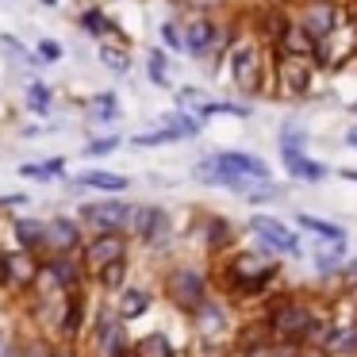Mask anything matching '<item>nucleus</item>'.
I'll use <instances>...</instances> for the list:
<instances>
[{"label":"nucleus","instance_id":"nucleus-35","mask_svg":"<svg viewBox=\"0 0 357 357\" xmlns=\"http://www.w3.org/2000/svg\"><path fill=\"white\" fill-rule=\"evenodd\" d=\"M162 39L169 43L173 50H185V54H188V47H185V35H181V31H177V27H173V24H162Z\"/></svg>","mask_w":357,"mask_h":357},{"label":"nucleus","instance_id":"nucleus-23","mask_svg":"<svg viewBox=\"0 0 357 357\" xmlns=\"http://www.w3.org/2000/svg\"><path fill=\"white\" fill-rule=\"evenodd\" d=\"M177 139H185V131H181L177 123H162V127H154V131L135 135V146H162V142H177Z\"/></svg>","mask_w":357,"mask_h":357},{"label":"nucleus","instance_id":"nucleus-43","mask_svg":"<svg viewBox=\"0 0 357 357\" xmlns=\"http://www.w3.org/2000/svg\"><path fill=\"white\" fill-rule=\"evenodd\" d=\"M346 142H349V146H357V131H349V139H346Z\"/></svg>","mask_w":357,"mask_h":357},{"label":"nucleus","instance_id":"nucleus-8","mask_svg":"<svg viewBox=\"0 0 357 357\" xmlns=\"http://www.w3.org/2000/svg\"><path fill=\"white\" fill-rule=\"evenodd\" d=\"M300 27L307 31V39L319 47V43H326L342 27L338 8H334L331 0H307V8H303V16H300Z\"/></svg>","mask_w":357,"mask_h":357},{"label":"nucleus","instance_id":"nucleus-6","mask_svg":"<svg viewBox=\"0 0 357 357\" xmlns=\"http://www.w3.org/2000/svg\"><path fill=\"white\" fill-rule=\"evenodd\" d=\"M165 288H169V296H173V303L177 307H185V311H200L204 303V277L192 269V265H181V269H173L169 273V280H165Z\"/></svg>","mask_w":357,"mask_h":357},{"label":"nucleus","instance_id":"nucleus-1","mask_svg":"<svg viewBox=\"0 0 357 357\" xmlns=\"http://www.w3.org/2000/svg\"><path fill=\"white\" fill-rule=\"evenodd\" d=\"M315 326H319L315 311H311L307 303H300V300H280L277 307H273V315H269V334L273 338L296 342V346H300L303 338L311 342V331H315Z\"/></svg>","mask_w":357,"mask_h":357},{"label":"nucleus","instance_id":"nucleus-34","mask_svg":"<svg viewBox=\"0 0 357 357\" xmlns=\"http://www.w3.org/2000/svg\"><path fill=\"white\" fill-rule=\"evenodd\" d=\"M123 273H127V261H116V265H108V269H100V273H96V277H100V280H104V284H108V288H116L119 280H123Z\"/></svg>","mask_w":357,"mask_h":357},{"label":"nucleus","instance_id":"nucleus-31","mask_svg":"<svg viewBox=\"0 0 357 357\" xmlns=\"http://www.w3.org/2000/svg\"><path fill=\"white\" fill-rule=\"evenodd\" d=\"M85 27L93 35H116V27L108 24V16H104V12H85Z\"/></svg>","mask_w":357,"mask_h":357},{"label":"nucleus","instance_id":"nucleus-14","mask_svg":"<svg viewBox=\"0 0 357 357\" xmlns=\"http://www.w3.org/2000/svg\"><path fill=\"white\" fill-rule=\"evenodd\" d=\"M43 269H47V277L54 280L62 292H77V284H81V265L77 261H70L66 254H58V257H50Z\"/></svg>","mask_w":357,"mask_h":357},{"label":"nucleus","instance_id":"nucleus-44","mask_svg":"<svg viewBox=\"0 0 357 357\" xmlns=\"http://www.w3.org/2000/svg\"><path fill=\"white\" fill-rule=\"evenodd\" d=\"M4 357H24V354H4Z\"/></svg>","mask_w":357,"mask_h":357},{"label":"nucleus","instance_id":"nucleus-20","mask_svg":"<svg viewBox=\"0 0 357 357\" xmlns=\"http://www.w3.org/2000/svg\"><path fill=\"white\" fill-rule=\"evenodd\" d=\"M16 234H20V250H47L50 246V227L35 223V219H24V223H16Z\"/></svg>","mask_w":357,"mask_h":357},{"label":"nucleus","instance_id":"nucleus-4","mask_svg":"<svg viewBox=\"0 0 357 357\" xmlns=\"http://www.w3.org/2000/svg\"><path fill=\"white\" fill-rule=\"evenodd\" d=\"M231 77L242 93H257L261 89V47L257 43H238L231 50Z\"/></svg>","mask_w":357,"mask_h":357},{"label":"nucleus","instance_id":"nucleus-16","mask_svg":"<svg viewBox=\"0 0 357 357\" xmlns=\"http://www.w3.org/2000/svg\"><path fill=\"white\" fill-rule=\"evenodd\" d=\"M185 47H188V54H196V58L211 54V47H215V27H211L208 20H192L188 31H185Z\"/></svg>","mask_w":357,"mask_h":357},{"label":"nucleus","instance_id":"nucleus-39","mask_svg":"<svg viewBox=\"0 0 357 357\" xmlns=\"http://www.w3.org/2000/svg\"><path fill=\"white\" fill-rule=\"evenodd\" d=\"M250 204H261V200H269V196H277V188L273 185H261V188H250Z\"/></svg>","mask_w":357,"mask_h":357},{"label":"nucleus","instance_id":"nucleus-40","mask_svg":"<svg viewBox=\"0 0 357 357\" xmlns=\"http://www.w3.org/2000/svg\"><path fill=\"white\" fill-rule=\"evenodd\" d=\"M20 204H27V196H20V192L0 196V211H12V208H20Z\"/></svg>","mask_w":357,"mask_h":357},{"label":"nucleus","instance_id":"nucleus-9","mask_svg":"<svg viewBox=\"0 0 357 357\" xmlns=\"http://www.w3.org/2000/svg\"><path fill=\"white\" fill-rule=\"evenodd\" d=\"M116 261H127V238L123 234H96L85 246V269L100 273Z\"/></svg>","mask_w":357,"mask_h":357},{"label":"nucleus","instance_id":"nucleus-27","mask_svg":"<svg viewBox=\"0 0 357 357\" xmlns=\"http://www.w3.org/2000/svg\"><path fill=\"white\" fill-rule=\"evenodd\" d=\"M196 116L200 119H215V116H238V119H246L250 116V108L246 104H223V100H215V104H200V108H196Z\"/></svg>","mask_w":357,"mask_h":357},{"label":"nucleus","instance_id":"nucleus-26","mask_svg":"<svg viewBox=\"0 0 357 357\" xmlns=\"http://www.w3.org/2000/svg\"><path fill=\"white\" fill-rule=\"evenodd\" d=\"M135 354L139 357H173V349H169V338H165L162 331H154V334H146V338L135 346Z\"/></svg>","mask_w":357,"mask_h":357},{"label":"nucleus","instance_id":"nucleus-25","mask_svg":"<svg viewBox=\"0 0 357 357\" xmlns=\"http://www.w3.org/2000/svg\"><path fill=\"white\" fill-rule=\"evenodd\" d=\"M81 319H85V296H81V292H70L66 311H62V331H66V334H77V331H81Z\"/></svg>","mask_w":357,"mask_h":357},{"label":"nucleus","instance_id":"nucleus-18","mask_svg":"<svg viewBox=\"0 0 357 357\" xmlns=\"http://www.w3.org/2000/svg\"><path fill=\"white\" fill-rule=\"evenodd\" d=\"M323 354L326 357H357V326H334Z\"/></svg>","mask_w":357,"mask_h":357},{"label":"nucleus","instance_id":"nucleus-36","mask_svg":"<svg viewBox=\"0 0 357 357\" xmlns=\"http://www.w3.org/2000/svg\"><path fill=\"white\" fill-rule=\"evenodd\" d=\"M39 58L43 62H58V58H62V47H58L54 39H43L39 43Z\"/></svg>","mask_w":357,"mask_h":357},{"label":"nucleus","instance_id":"nucleus-32","mask_svg":"<svg viewBox=\"0 0 357 357\" xmlns=\"http://www.w3.org/2000/svg\"><path fill=\"white\" fill-rule=\"evenodd\" d=\"M116 146H119V139H116V135H104V139H93V142H89V146H85V154H89V158H100V154H112Z\"/></svg>","mask_w":357,"mask_h":357},{"label":"nucleus","instance_id":"nucleus-41","mask_svg":"<svg viewBox=\"0 0 357 357\" xmlns=\"http://www.w3.org/2000/svg\"><path fill=\"white\" fill-rule=\"evenodd\" d=\"M338 177H342V181H354V185H357V169H342Z\"/></svg>","mask_w":357,"mask_h":357},{"label":"nucleus","instance_id":"nucleus-2","mask_svg":"<svg viewBox=\"0 0 357 357\" xmlns=\"http://www.w3.org/2000/svg\"><path fill=\"white\" fill-rule=\"evenodd\" d=\"M273 277H277V265L261 261V257H254V254H238L227 265V284H231L234 292H261Z\"/></svg>","mask_w":357,"mask_h":357},{"label":"nucleus","instance_id":"nucleus-21","mask_svg":"<svg viewBox=\"0 0 357 357\" xmlns=\"http://www.w3.org/2000/svg\"><path fill=\"white\" fill-rule=\"evenodd\" d=\"M300 227H303V231H311L319 242H342V238H346V231H342L338 223H331V219H319V215H307V211L300 215Z\"/></svg>","mask_w":357,"mask_h":357},{"label":"nucleus","instance_id":"nucleus-38","mask_svg":"<svg viewBox=\"0 0 357 357\" xmlns=\"http://www.w3.org/2000/svg\"><path fill=\"white\" fill-rule=\"evenodd\" d=\"M0 47L8 50V54L16 58V62H31V58L24 54V47H20V39H8V35H4V39H0Z\"/></svg>","mask_w":357,"mask_h":357},{"label":"nucleus","instance_id":"nucleus-11","mask_svg":"<svg viewBox=\"0 0 357 357\" xmlns=\"http://www.w3.org/2000/svg\"><path fill=\"white\" fill-rule=\"evenodd\" d=\"M131 231L139 234L142 242H150V246H158V242L169 234V215H165L162 208H139L135 211V219H131Z\"/></svg>","mask_w":357,"mask_h":357},{"label":"nucleus","instance_id":"nucleus-30","mask_svg":"<svg viewBox=\"0 0 357 357\" xmlns=\"http://www.w3.org/2000/svg\"><path fill=\"white\" fill-rule=\"evenodd\" d=\"M146 70H150V81H154L158 89H165V85H169V66H165L162 50H150V62H146Z\"/></svg>","mask_w":357,"mask_h":357},{"label":"nucleus","instance_id":"nucleus-3","mask_svg":"<svg viewBox=\"0 0 357 357\" xmlns=\"http://www.w3.org/2000/svg\"><path fill=\"white\" fill-rule=\"evenodd\" d=\"M135 204L127 200H100V204H85L81 208V219L89 227H96L100 234H119V231H131V219H135Z\"/></svg>","mask_w":357,"mask_h":357},{"label":"nucleus","instance_id":"nucleus-12","mask_svg":"<svg viewBox=\"0 0 357 357\" xmlns=\"http://www.w3.org/2000/svg\"><path fill=\"white\" fill-rule=\"evenodd\" d=\"M215 162L223 165V169H231V173H238V177H246V181H265V177H269V165H265L261 158H254V154L227 150V154H215Z\"/></svg>","mask_w":357,"mask_h":357},{"label":"nucleus","instance_id":"nucleus-28","mask_svg":"<svg viewBox=\"0 0 357 357\" xmlns=\"http://www.w3.org/2000/svg\"><path fill=\"white\" fill-rule=\"evenodd\" d=\"M27 108H31L35 116L50 112V89L43 85V81H31V85H27Z\"/></svg>","mask_w":357,"mask_h":357},{"label":"nucleus","instance_id":"nucleus-45","mask_svg":"<svg viewBox=\"0 0 357 357\" xmlns=\"http://www.w3.org/2000/svg\"><path fill=\"white\" fill-rule=\"evenodd\" d=\"M43 4H58V0H43Z\"/></svg>","mask_w":357,"mask_h":357},{"label":"nucleus","instance_id":"nucleus-33","mask_svg":"<svg viewBox=\"0 0 357 357\" xmlns=\"http://www.w3.org/2000/svg\"><path fill=\"white\" fill-rule=\"evenodd\" d=\"M338 257H342V242H334V246L326 250V254H315V269L331 273V269H334V261H338Z\"/></svg>","mask_w":357,"mask_h":357},{"label":"nucleus","instance_id":"nucleus-17","mask_svg":"<svg viewBox=\"0 0 357 357\" xmlns=\"http://www.w3.org/2000/svg\"><path fill=\"white\" fill-rule=\"evenodd\" d=\"M47 227H50V246H54L58 254H70V250H77L81 231H77V223H73V219L58 215V219H50Z\"/></svg>","mask_w":357,"mask_h":357},{"label":"nucleus","instance_id":"nucleus-7","mask_svg":"<svg viewBox=\"0 0 357 357\" xmlns=\"http://www.w3.org/2000/svg\"><path fill=\"white\" fill-rule=\"evenodd\" d=\"M250 231L257 234V242L269 250H277V254H300V234H292V227L280 223V219L273 215H254L250 219Z\"/></svg>","mask_w":357,"mask_h":357},{"label":"nucleus","instance_id":"nucleus-15","mask_svg":"<svg viewBox=\"0 0 357 357\" xmlns=\"http://www.w3.org/2000/svg\"><path fill=\"white\" fill-rule=\"evenodd\" d=\"M280 162H284V169L292 173L296 181H307V185H319V181L326 177V165L311 162L307 154H280Z\"/></svg>","mask_w":357,"mask_h":357},{"label":"nucleus","instance_id":"nucleus-19","mask_svg":"<svg viewBox=\"0 0 357 357\" xmlns=\"http://www.w3.org/2000/svg\"><path fill=\"white\" fill-rule=\"evenodd\" d=\"M81 188H100V192H123L127 188V177L123 173H108V169H89L77 177Z\"/></svg>","mask_w":357,"mask_h":357},{"label":"nucleus","instance_id":"nucleus-29","mask_svg":"<svg viewBox=\"0 0 357 357\" xmlns=\"http://www.w3.org/2000/svg\"><path fill=\"white\" fill-rule=\"evenodd\" d=\"M116 116H119V104H116V96H112V93H104V96H96V100H93V119H96V123H112Z\"/></svg>","mask_w":357,"mask_h":357},{"label":"nucleus","instance_id":"nucleus-24","mask_svg":"<svg viewBox=\"0 0 357 357\" xmlns=\"http://www.w3.org/2000/svg\"><path fill=\"white\" fill-rule=\"evenodd\" d=\"M62 169H66L62 158H50V162H27L24 169H20V177H27V181H54Z\"/></svg>","mask_w":357,"mask_h":357},{"label":"nucleus","instance_id":"nucleus-5","mask_svg":"<svg viewBox=\"0 0 357 357\" xmlns=\"http://www.w3.org/2000/svg\"><path fill=\"white\" fill-rule=\"evenodd\" d=\"M311 77H315V58L307 54H280L277 62V81L284 96H303L311 89Z\"/></svg>","mask_w":357,"mask_h":357},{"label":"nucleus","instance_id":"nucleus-37","mask_svg":"<svg viewBox=\"0 0 357 357\" xmlns=\"http://www.w3.org/2000/svg\"><path fill=\"white\" fill-rule=\"evenodd\" d=\"M100 58L112 66V70H119V73L127 70V58H123V54H116V47H104V50H100Z\"/></svg>","mask_w":357,"mask_h":357},{"label":"nucleus","instance_id":"nucleus-42","mask_svg":"<svg viewBox=\"0 0 357 357\" xmlns=\"http://www.w3.org/2000/svg\"><path fill=\"white\" fill-rule=\"evenodd\" d=\"M50 357H77V354H73V349H54Z\"/></svg>","mask_w":357,"mask_h":357},{"label":"nucleus","instance_id":"nucleus-22","mask_svg":"<svg viewBox=\"0 0 357 357\" xmlns=\"http://www.w3.org/2000/svg\"><path fill=\"white\" fill-rule=\"evenodd\" d=\"M146 307H150V292H146V288H127V292L119 296V319H139Z\"/></svg>","mask_w":357,"mask_h":357},{"label":"nucleus","instance_id":"nucleus-10","mask_svg":"<svg viewBox=\"0 0 357 357\" xmlns=\"http://www.w3.org/2000/svg\"><path fill=\"white\" fill-rule=\"evenodd\" d=\"M0 273H4V280L12 288H31L35 277H39V265H35L31 250H16V254L0 257Z\"/></svg>","mask_w":357,"mask_h":357},{"label":"nucleus","instance_id":"nucleus-13","mask_svg":"<svg viewBox=\"0 0 357 357\" xmlns=\"http://www.w3.org/2000/svg\"><path fill=\"white\" fill-rule=\"evenodd\" d=\"M196 177H200L204 185H215V188H231V192H250V181H246V177H238V173H231V169H223V165H219L215 158L200 162Z\"/></svg>","mask_w":357,"mask_h":357}]
</instances>
